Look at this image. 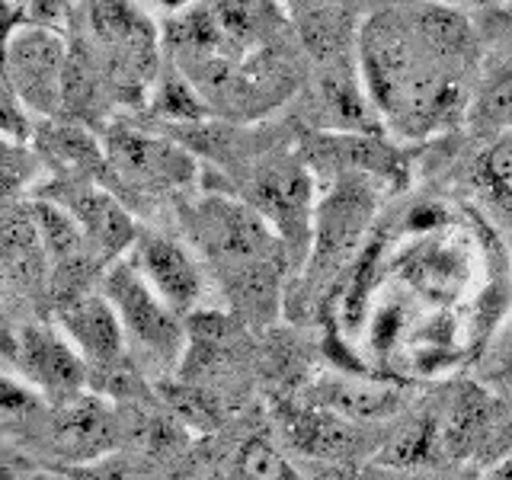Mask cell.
I'll use <instances>...</instances> for the list:
<instances>
[{"instance_id": "obj_1", "label": "cell", "mask_w": 512, "mask_h": 480, "mask_svg": "<svg viewBox=\"0 0 512 480\" xmlns=\"http://www.w3.org/2000/svg\"><path fill=\"white\" fill-rule=\"evenodd\" d=\"M359 74L381 122L426 138L471 109V29L461 13L436 7L381 10L359 29Z\"/></svg>"}, {"instance_id": "obj_2", "label": "cell", "mask_w": 512, "mask_h": 480, "mask_svg": "<svg viewBox=\"0 0 512 480\" xmlns=\"http://www.w3.org/2000/svg\"><path fill=\"white\" fill-rule=\"evenodd\" d=\"M183 224L237 308L269 314L288 256L279 234L247 202L224 192H205L202 199L186 202Z\"/></svg>"}, {"instance_id": "obj_3", "label": "cell", "mask_w": 512, "mask_h": 480, "mask_svg": "<svg viewBox=\"0 0 512 480\" xmlns=\"http://www.w3.org/2000/svg\"><path fill=\"white\" fill-rule=\"evenodd\" d=\"M61 16L23 13L10 36L0 42V77L26 112L42 119L61 116V84L68 68V39Z\"/></svg>"}, {"instance_id": "obj_4", "label": "cell", "mask_w": 512, "mask_h": 480, "mask_svg": "<svg viewBox=\"0 0 512 480\" xmlns=\"http://www.w3.org/2000/svg\"><path fill=\"white\" fill-rule=\"evenodd\" d=\"M100 292L119 317L125 346L141 365L167 368L186 352V327L180 324V314L144 282L128 256L106 266Z\"/></svg>"}, {"instance_id": "obj_5", "label": "cell", "mask_w": 512, "mask_h": 480, "mask_svg": "<svg viewBox=\"0 0 512 480\" xmlns=\"http://www.w3.org/2000/svg\"><path fill=\"white\" fill-rule=\"evenodd\" d=\"M103 154L109 167V189L135 192L138 199L186 189L196 176V160L186 148L125 122L106 128Z\"/></svg>"}, {"instance_id": "obj_6", "label": "cell", "mask_w": 512, "mask_h": 480, "mask_svg": "<svg viewBox=\"0 0 512 480\" xmlns=\"http://www.w3.org/2000/svg\"><path fill=\"white\" fill-rule=\"evenodd\" d=\"M0 356L13 368V378H20L42 400H52L55 407L87 394L90 372L84 359L52 327H7L0 333Z\"/></svg>"}, {"instance_id": "obj_7", "label": "cell", "mask_w": 512, "mask_h": 480, "mask_svg": "<svg viewBox=\"0 0 512 480\" xmlns=\"http://www.w3.org/2000/svg\"><path fill=\"white\" fill-rule=\"evenodd\" d=\"M285 250H304L314 234V176L298 154H272L247 180V199Z\"/></svg>"}, {"instance_id": "obj_8", "label": "cell", "mask_w": 512, "mask_h": 480, "mask_svg": "<svg viewBox=\"0 0 512 480\" xmlns=\"http://www.w3.org/2000/svg\"><path fill=\"white\" fill-rule=\"evenodd\" d=\"M39 199L55 202L61 212L71 215L87 240V250L103 269L132 253L138 224L109 186L96 180H61L55 176L52 183L39 189Z\"/></svg>"}, {"instance_id": "obj_9", "label": "cell", "mask_w": 512, "mask_h": 480, "mask_svg": "<svg viewBox=\"0 0 512 480\" xmlns=\"http://www.w3.org/2000/svg\"><path fill=\"white\" fill-rule=\"evenodd\" d=\"M55 324L68 346L84 359L90 375H112L128 368L125 333L103 292L90 288V292L58 301Z\"/></svg>"}, {"instance_id": "obj_10", "label": "cell", "mask_w": 512, "mask_h": 480, "mask_svg": "<svg viewBox=\"0 0 512 480\" xmlns=\"http://www.w3.org/2000/svg\"><path fill=\"white\" fill-rule=\"evenodd\" d=\"M128 260L176 314H196L205 298V272L180 240L167 234H138Z\"/></svg>"}, {"instance_id": "obj_11", "label": "cell", "mask_w": 512, "mask_h": 480, "mask_svg": "<svg viewBox=\"0 0 512 480\" xmlns=\"http://www.w3.org/2000/svg\"><path fill=\"white\" fill-rule=\"evenodd\" d=\"M119 432L122 423L100 394H80L68 404H58L48 416V448L74 468L106 458L119 445Z\"/></svg>"}, {"instance_id": "obj_12", "label": "cell", "mask_w": 512, "mask_h": 480, "mask_svg": "<svg viewBox=\"0 0 512 480\" xmlns=\"http://www.w3.org/2000/svg\"><path fill=\"white\" fill-rule=\"evenodd\" d=\"M477 189L487 212L512 231V128L490 141L477 160Z\"/></svg>"}, {"instance_id": "obj_13", "label": "cell", "mask_w": 512, "mask_h": 480, "mask_svg": "<svg viewBox=\"0 0 512 480\" xmlns=\"http://www.w3.org/2000/svg\"><path fill=\"white\" fill-rule=\"evenodd\" d=\"M471 119L484 132L503 135L512 128V64L506 71H496L484 87L477 90L471 103Z\"/></svg>"}, {"instance_id": "obj_14", "label": "cell", "mask_w": 512, "mask_h": 480, "mask_svg": "<svg viewBox=\"0 0 512 480\" xmlns=\"http://www.w3.org/2000/svg\"><path fill=\"white\" fill-rule=\"evenodd\" d=\"M42 397L26 388L20 378L0 375V420H23V416H39Z\"/></svg>"}, {"instance_id": "obj_15", "label": "cell", "mask_w": 512, "mask_h": 480, "mask_svg": "<svg viewBox=\"0 0 512 480\" xmlns=\"http://www.w3.org/2000/svg\"><path fill=\"white\" fill-rule=\"evenodd\" d=\"M240 468L250 480H292L285 461L266 442H250L244 448V458H240Z\"/></svg>"}, {"instance_id": "obj_16", "label": "cell", "mask_w": 512, "mask_h": 480, "mask_svg": "<svg viewBox=\"0 0 512 480\" xmlns=\"http://www.w3.org/2000/svg\"><path fill=\"white\" fill-rule=\"evenodd\" d=\"M0 132H4L10 141H26V138H32V125L26 119V109L13 96V90L7 87L4 77H0Z\"/></svg>"}, {"instance_id": "obj_17", "label": "cell", "mask_w": 512, "mask_h": 480, "mask_svg": "<svg viewBox=\"0 0 512 480\" xmlns=\"http://www.w3.org/2000/svg\"><path fill=\"white\" fill-rule=\"evenodd\" d=\"M487 480H512V455L496 464V468L487 474Z\"/></svg>"}, {"instance_id": "obj_18", "label": "cell", "mask_w": 512, "mask_h": 480, "mask_svg": "<svg viewBox=\"0 0 512 480\" xmlns=\"http://www.w3.org/2000/svg\"><path fill=\"white\" fill-rule=\"evenodd\" d=\"M26 480H58V477H48V474H32V477H26Z\"/></svg>"}]
</instances>
